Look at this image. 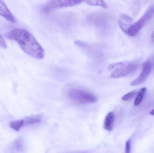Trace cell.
<instances>
[{
    "mask_svg": "<svg viewBox=\"0 0 154 153\" xmlns=\"http://www.w3.org/2000/svg\"><path fill=\"white\" fill-rule=\"evenodd\" d=\"M138 66L137 62H122L109 65L108 69L112 71L110 77L117 79L130 75L137 70Z\"/></svg>",
    "mask_w": 154,
    "mask_h": 153,
    "instance_id": "cell-2",
    "label": "cell"
},
{
    "mask_svg": "<svg viewBox=\"0 0 154 153\" xmlns=\"http://www.w3.org/2000/svg\"><path fill=\"white\" fill-rule=\"evenodd\" d=\"M136 93L137 91L136 90L133 91L128 93L125 94L124 96L122 97V100L124 101L129 100L131 99L132 98H133L136 94Z\"/></svg>",
    "mask_w": 154,
    "mask_h": 153,
    "instance_id": "cell-15",
    "label": "cell"
},
{
    "mask_svg": "<svg viewBox=\"0 0 154 153\" xmlns=\"http://www.w3.org/2000/svg\"><path fill=\"white\" fill-rule=\"evenodd\" d=\"M146 91V88L143 87V88H142L140 90V91L138 92L135 100L134 101V103L135 106H139L141 104L142 101H143V99L144 96Z\"/></svg>",
    "mask_w": 154,
    "mask_h": 153,
    "instance_id": "cell-12",
    "label": "cell"
},
{
    "mask_svg": "<svg viewBox=\"0 0 154 153\" xmlns=\"http://www.w3.org/2000/svg\"><path fill=\"white\" fill-rule=\"evenodd\" d=\"M152 69V65L151 61L147 60L143 63L141 74L137 78L130 83L131 86H136L143 83L147 79Z\"/></svg>",
    "mask_w": 154,
    "mask_h": 153,
    "instance_id": "cell-7",
    "label": "cell"
},
{
    "mask_svg": "<svg viewBox=\"0 0 154 153\" xmlns=\"http://www.w3.org/2000/svg\"><path fill=\"white\" fill-rule=\"evenodd\" d=\"M0 46L2 48L6 49L7 48V45L6 42L0 34Z\"/></svg>",
    "mask_w": 154,
    "mask_h": 153,
    "instance_id": "cell-17",
    "label": "cell"
},
{
    "mask_svg": "<svg viewBox=\"0 0 154 153\" xmlns=\"http://www.w3.org/2000/svg\"><path fill=\"white\" fill-rule=\"evenodd\" d=\"M114 113L113 112H110L106 115L104 121V127L106 130L110 131L112 130L114 125Z\"/></svg>",
    "mask_w": 154,
    "mask_h": 153,
    "instance_id": "cell-10",
    "label": "cell"
},
{
    "mask_svg": "<svg viewBox=\"0 0 154 153\" xmlns=\"http://www.w3.org/2000/svg\"><path fill=\"white\" fill-rule=\"evenodd\" d=\"M150 114L152 116H154V109L152 110V111H150Z\"/></svg>",
    "mask_w": 154,
    "mask_h": 153,
    "instance_id": "cell-18",
    "label": "cell"
},
{
    "mask_svg": "<svg viewBox=\"0 0 154 153\" xmlns=\"http://www.w3.org/2000/svg\"><path fill=\"white\" fill-rule=\"evenodd\" d=\"M68 96L70 100L79 104L94 103L97 100V98L94 94L76 88L70 89L68 93Z\"/></svg>",
    "mask_w": 154,
    "mask_h": 153,
    "instance_id": "cell-3",
    "label": "cell"
},
{
    "mask_svg": "<svg viewBox=\"0 0 154 153\" xmlns=\"http://www.w3.org/2000/svg\"><path fill=\"white\" fill-rule=\"evenodd\" d=\"M82 1L78 0H53L48 2L43 7L42 11L47 12L54 9L71 7L80 4Z\"/></svg>",
    "mask_w": 154,
    "mask_h": 153,
    "instance_id": "cell-5",
    "label": "cell"
},
{
    "mask_svg": "<svg viewBox=\"0 0 154 153\" xmlns=\"http://www.w3.org/2000/svg\"><path fill=\"white\" fill-rule=\"evenodd\" d=\"M24 124V120H16V121H12L10 123V126L12 129L18 132L20 130Z\"/></svg>",
    "mask_w": 154,
    "mask_h": 153,
    "instance_id": "cell-13",
    "label": "cell"
},
{
    "mask_svg": "<svg viewBox=\"0 0 154 153\" xmlns=\"http://www.w3.org/2000/svg\"><path fill=\"white\" fill-rule=\"evenodd\" d=\"M131 140H128V141L126 142L125 151V153H130V152H131Z\"/></svg>",
    "mask_w": 154,
    "mask_h": 153,
    "instance_id": "cell-16",
    "label": "cell"
},
{
    "mask_svg": "<svg viewBox=\"0 0 154 153\" xmlns=\"http://www.w3.org/2000/svg\"><path fill=\"white\" fill-rule=\"evenodd\" d=\"M133 19L130 16L126 14H122L119 20L118 25L121 30L127 34L128 28L133 24Z\"/></svg>",
    "mask_w": 154,
    "mask_h": 153,
    "instance_id": "cell-9",
    "label": "cell"
},
{
    "mask_svg": "<svg viewBox=\"0 0 154 153\" xmlns=\"http://www.w3.org/2000/svg\"><path fill=\"white\" fill-rule=\"evenodd\" d=\"M24 123L27 125H33V124H37L39 123L40 119L38 117H30L27 118L26 120L24 121Z\"/></svg>",
    "mask_w": 154,
    "mask_h": 153,
    "instance_id": "cell-14",
    "label": "cell"
},
{
    "mask_svg": "<svg viewBox=\"0 0 154 153\" xmlns=\"http://www.w3.org/2000/svg\"><path fill=\"white\" fill-rule=\"evenodd\" d=\"M82 2L92 6H100L105 9L107 8L108 7L106 3L104 1L101 0H87L82 1Z\"/></svg>",
    "mask_w": 154,
    "mask_h": 153,
    "instance_id": "cell-11",
    "label": "cell"
},
{
    "mask_svg": "<svg viewBox=\"0 0 154 153\" xmlns=\"http://www.w3.org/2000/svg\"><path fill=\"white\" fill-rule=\"evenodd\" d=\"M87 19L89 23L99 28H106L108 24V15L103 13H91L88 15Z\"/></svg>",
    "mask_w": 154,
    "mask_h": 153,
    "instance_id": "cell-6",
    "label": "cell"
},
{
    "mask_svg": "<svg viewBox=\"0 0 154 153\" xmlns=\"http://www.w3.org/2000/svg\"><path fill=\"white\" fill-rule=\"evenodd\" d=\"M154 15V5H150L143 15L136 22L132 24L128 28L127 34L130 37H134Z\"/></svg>",
    "mask_w": 154,
    "mask_h": 153,
    "instance_id": "cell-4",
    "label": "cell"
},
{
    "mask_svg": "<svg viewBox=\"0 0 154 153\" xmlns=\"http://www.w3.org/2000/svg\"><path fill=\"white\" fill-rule=\"evenodd\" d=\"M0 15L11 23H16L17 20L8 9L4 1H0Z\"/></svg>",
    "mask_w": 154,
    "mask_h": 153,
    "instance_id": "cell-8",
    "label": "cell"
},
{
    "mask_svg": "<svg viewBox=\"0 0 154 153\" xmlns=\"http://www.w3.org/2000/svg\"><path fill=\"white\" fill-rule=\"evenodd\" d=\"M8 36L9 38L16 41L23 51L30 56L38 59L44 58V49L29 31L21 29H15Z\"/></svg>",
    "mask_w": 154,
    "mask_h": 153,
    "instance_id": "cell-1",
    "label": "cell"
}]
</instances>
